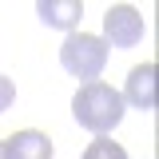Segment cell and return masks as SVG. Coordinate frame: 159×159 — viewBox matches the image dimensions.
<instances>
[{"instance_id": "cell-3", "label": "cell", "mask_w": 159, "mask_h": 159, "mask_svg": "<svg viewBox=\"0 0 159 159\" xmlns=\"http://www.w3.org/2000/svg\"><path fill=\"white\" fill-rule=\"evenodd\" d=\"M103 44L107 48H135L143 40V16H139L131 4H116L103 12Z\"/></svg>"}, {"instance_id": "cell-8", "label": "cell", "mask_w": 159, "mask_h": 159, "mask_svg": "<svg viewBox=\"0 0 159 159\" xmlns=\"http://www.w3.org/2000/svg\"><path fill=\"white\" fill-rule=\"evenodd\" d=\"M12 99H16V84H12L8 76H0V111H8Z\"/></svg>"}, {"instance_id": "cell-2", "label": "cell", "mask_w": 159, "mask_h": 159, "mask_svg": "<svg viewBox=\"0 0 159 159\" xmlns=\"http://www.w3.org/2000/svg\"><path fill=\"white\" fill-rule=\"evenodd\" d=\"M60 64L80 84H96L99 72L107 68V44L99 36H88V32H68L64 48H60Z\"/></svg>"}, {"instance_id": "cell-6", "label": "cell", "mask_w": 159, "mask_h": 159, "mask_svg": "<svg viewBox=\"0 0 159 159\" xmlns=\"http://www.w3.org/2000/svg\"><path fill=\"white\" fill-rule=\"evenodd\" d=\"M36 12H40V20H44L48 28L72 32L80 20H84V4H80V0H40Z\"/></svg>"}, {"instance_id": "cell-7", "label": "cell", "mask_w": 159, "mask_h": 159, "mask_svg": "<svg viewBox=\"0 0 159 159\" xmlns=\"http://www.w3.org/2000/svg\"><path fill=\"white\" fill-rule=\"evenodd\" d=\"M84 159H127V151L119 147L116 139H107V135H96L92 143H88V151H84Z\"/></svg>"}, {"instance_id": "cell-9", "label": "cell", "mask_w": 159, "mask_h": 159, "mask_svg": "<svg viewBox=\"0 0 159 159\" xmlns=\"http://www.w3.org/2000/svg\"><path fill=\"white\" fill-rule=\"evenodd\" d=\"M0 159H4V147H0Z\"/></svg>"}, {"instance_id": "cell-1", "label": "cell", "mask_w": 159, "mask_h": 159, "mask_svg": "<svg viewBox=\"0 0 159 159\" xmlns=\"http://www.w3.org/2000/svg\"><path fill=\"white\" fill-rule=\"evenodd\" d=\"M123 96H119L111 84H80V92L72 96V116L84 131H92V135H107L111 127H116L119 119H123Z\"/></svg>"}, {"instance_id": "cell-4", "label": "cell", "mask_w": 159, "mask_h": 159, "mask_svg": "<svg viewBox=\"0 0 159 159\" xmlns=\"http://www.w3.org/2000/svg\"><path fill=\"white\" fill-rule=\"evenodd\" d=\"M123 103H131L139 111H155V64H135L127 72V84H123Z\"/></svg>"}, {"instance_id": "cell-5", "label": "cell", "mask_w": 159, "mask_h": 159, "mask_svg": "<svg viewBox=\"0 0 159 159\" xmlns=\"http://www.w3.org/2000/svg\"><path fill=\"white\" fill-rule=\"evenodd\" d=\"M0 147H4V159H52V139L36 127L12 131Z\"/></svg>"}]
</instances>
